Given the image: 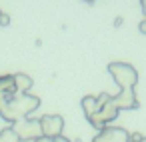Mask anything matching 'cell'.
Segmentation results:
<instances>
[{
  "label": "cell",
  "mask_w": 146,
  "mask_h": 142,
  "mask_svg": "<svg viewBox=\"0 0 146 142\" xmlns=\"http://www.w3.org/2000/svg\"><path fill=\"white\" fill-rule=\"evenodd\" d=\"M96 102H98V110H96V114L92 118H88V122L96 130H102L104 126H110V122H114L118 118L120 110L116 108V104L112 102V94H108V92L98 94Z\"/></svg>",
  "instance_id": "2"
},
{
  "label": "cell",
  "mask_w": 146,
  "mask_h": 142,
  "mask_svg": "<svg viewBox=\"0 0 146 142\" xmlns=\"http://www.w3.org/2000/svg\"><path fill=\"white\" fill-rule=\"evenodd\" d=\"M14 82H16V90H18L20 94H28L30 88L34 86V80H32L28 74H24V72H16V74H14Z\"/></svg>",
  "instance_id": "8"
},
{
  "label": "cell",
  "mask_w": 146,
  "mask_h": 142,
  "mask_svg": "<svg viewBox=\"0 0 146 142\" xmlns=\"http://www.w3.org/2000/svg\"><path fill=\"white\" fill-rule=\"evenodd\" d=\"M38 108H40V98L30 92L28 94L0 92V116L10 124H14L22 118H28Z\"/></svg>",
  "instance_id": "1"
},
{
  "label": "cell",
  "mask_w": 146,
  "mask_h": 142,
  "mask_svg": "<svg viewBox=\"0 0 146 142\" xmlns=\"http://www.w3.org/2000/svg\"><path fill=\"white\" fill-rule=\"evenodd\" d=\"M138 30H140L142 34H146V18H144V20H140V24H138Z\"/></svg>",
  "instance_id": "13"
},
{
  "label": "cell",
  "mask_w": 146,
  "mask_h": 142,
  "mask_svg": "<svg viewBox=\"0 0 146 142\" xmlns=\"http://www.w3.org/2000/svg\"><path fill=\"white\" fill-rule=\"evenodd\" d=\"M122 22H124V20H122V16H118V18H114V26H116V28H118V26H120Z\"/></svg>",
  "instance_id": "15"
},
{
  "label": "cell",
  "mask_w": 146,
  "mask_h": 142,
  "mask_svg": "<svg viewBox=\"0 0 146 142\" xmlns=\"http://www.w3.org/2000/svg\"><path fill=\"white\" fill-rule=\"evenodd\" d=\"M14 128V132L18 134L20 142H34L42 136V130H40V120L38 118H22L14 124H10Z\"/></svg>",
  "instance_id": "4"
},
{
  "label": "cell",
  "mask_w": 146,
  "mask_h": 142,
  "mask_svg": "<svg viewBox=\"0 0 146 142\" xmlns=\"http://www.w3.org/2000/svg\"><path fill=\"white\" fill-rule=\"evenodd\" d=\"M140 142H146V136H142V140H140Z\"/></svg>",
  "instance_id": "17"
},
{
  "label": "cell",
  "mask_w": 146,
  "mask_h": 142,
  "mask_svg": "<svg viewBox=\"0 0 146 142\" xmlns=\"http://www.w3.org/2000/svg\"><path fill=\"white\" fill-rule=\"evenodd\" d=\"M128 130H124L122 126H104L102 130H98V134L92 138V142H128Z\"/></svg>",
  "instance_id": "6"
},
{
  "label": "cell",
  "mask_w": 146,
  "mask_h": 142,
  "mask_svg": "<svg viewBox=\"0 0 146 142\" xmlns=\"http://www.w3.org/2000/svg\"><path fill=\"white\" fill-rule=\"evenodd\" d=\"M108 72H110V76L114 78V82L120 90L136 88V84H138V70L128 62H110Z\"/></svg>",
  "instance_id": "3"
},
{
  "label": "cell",
  "mask_w": 146,
  "mask_h": 142,
  "mask_svg": "<svg viewBox=\"0 0 146 142\" xmlns=\"http://www.w3.org/2000/svg\"><path fill=\"white\" fill-rule=\"evenodd\" d=\"M112 102L116 104L118 110H136V108H140V102L136 98V90L134 88L120 90L116 96H112Z\"/></svg>",
  "instance_id": "7"
},
{
  "label": "cell",
  "mask_w": 146,
  "mask_h": 142,
  "mask_svg": "<svg viewBox=\"0 0 146 142\" xmlns=\"http://www.w3.org/2000/svg\"><path fill=\"white\" fill-rule=\"evenodd\" d=\"M0 142H20V138L14 132L12 126H4L2 130H0Z\"/></svg>",
  "instance_id": "9"
},
{
  "label": "cell",
  "mask_w": 146,
  "mask_h": 142,
  "mask_svg": "<svg viewBox=\"0 0 146 142\" xmlns=\"http://www.w3.org/2000/svg\"><path fill=\"white\" fill-rule=\"evenodd\" d=\"M140 8H142V14L146 18V0H140Z\"/></svg>",
  "instance_id": "14"
},
{
  "label": "cell",
  "mask_w": 146,
  "mask_h": 142,
  "mask_svg": "<svg viewBox=\"0 0 146 142\" xmlns=\"http://www.w3.org/2000/svg\"><path fill=\"white\" fill-rule=\"evenodd\" d=\"M38 120H40L42 136H48V138L62 136V130H64V118H62L60 114H44V116H40Z\"/></svg>",
  "instance_id": "5"
},
{
  "label": "cell",
  "mask_w": 146,
  "mask_h": 142,
  "mask_svg": "<svg viewBox=\"0 0 146 142\" xmlns=\"http://www.w3.org/2000/svg\"><path fill=\"white\" fill-rule=\"evenodd\" d=\"M142 140V134L140 132H132V134H128V142H140Z\"/></svg>",
  "instance_id": "12"
},
{
  "label": "cell",
  "mask_w": 146,
  "mask_h": 142,
  "mask_svg": "<svg viewBox=\"0 0 146 142\" xmlns=\"http://www.w3.org/2000/svg\"><path fill=\"white\" fill-rule=\"evenodd\" d=\"M82 2H86V4H90V6H92V4L96 2V0H82Z\"/></svg>",
  "instance_id": "16"
},
{
  "label": "cell",
  "mask_w": 146,
  "mask_h": 142,
  "mask_svg": "<svg viewBox=\"0 0 146 142\" xmlns=\"http://www.w3.org/2000/svg\"><path fill=\"white\" fill-rule=\"evenodd\" d=\"M0 14H2V10H0Z\"/></svg>",
  "instance_id": "18"
},
{
  "label": "cell",
  "mask_w": 146,
  "mask_h": 142,
  "mask_svg": "<svg viewBox=\"0 0 146 142\" xmlns=\"http://www.w3.org/2000/svg\"><path fill=\"white\" fill-rule=\"evenodd\" d=\"M8 24H10V14L2 12L0 14V26H8Z\"/></svg>",
  "instance_id": "11"
},
{
  "label": "cell",
  "mask_w": 146,
  "mask_h": 142,
  "mask_svg": "<svg viewBox=\"0 0 146 142\" xmlns=\"http://www.w3.org/2000/svg\"><path fill=\"white\" fill-rule=\"evenodd\" d=\"M34 142H70V138H66L64 134L62 136H56V138H48V136H40L38 140H34Z\"/></svg>",
  "instance_id": "10"
}]
</instances>
